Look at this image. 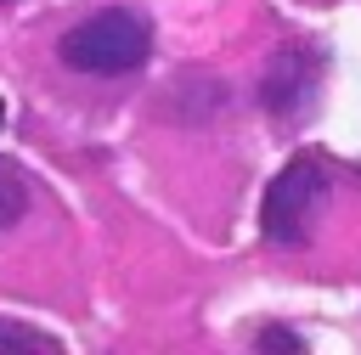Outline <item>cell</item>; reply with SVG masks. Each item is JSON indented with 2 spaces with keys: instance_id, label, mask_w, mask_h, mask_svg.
Segmentation results:
<instances>
[{
  "instance_id": "2",
  "label": "cell",
  "mask_w": 361,
  "mask_h": 355,
  "mask_svg": "<svg viewBox=\"0 0 361 355\" xmlns=\"http://www.w3.org/2000/svg\"><path fill=\"white\" fill-rule=\"evenodd\" d=\"M147 51H152V28L141 11H124V6L90 11L62 34V62L73 73H130L147 62Z\"/></svg>"
},
{
  "instance_id": "6",
  "label": "cell",
  "mask_w": 361,
  "mask_h": 355,
  "mask_svg": "<svg viewBox=\"0 0 361 355\" xmlns=\"http://www.w3.org/2000/svg\"><path fill=\"white\" fill-rule=\"evenodd\" d=\"M0 6H6V0H0Z\"/></svg>"
},
{
  "instance_id": "3",
  "label": "cell",
  "mask_w": 361,
  "mask_h": 355,
  "mask_svg": "<svg viewBox=\"0 0 361 355\" xmlns=\"http://www.w3.org/2000/svg\"><path fill=\"white\" fill-rule=\"evenodd\" d=\"M310 96H316V56L310 51H276L265 68V113L288 124L305 113Z\"/></svg>"
},
{
  "instance_id": "1",
  "label": "cell",
  "mask_w": 361,
  "mask_h": 355,
  "mask_svg": "<svg viewBox=\"0 0 361 355\" xmlns=\"http://www.w3.org/2000/svg\"><path fill=\"white\" fill-rule=\"evenodd\" d=\"M333 197V163L322 152H299L271 186H265V208H259V231L271 248H310L316 237V214Z\"/></svg>"
},
{
  "instance_id": "4",
  "label": "cell",
  "mask_w": 361,
  "mask_h": 355,
  "mask_svg": "<svg viewBox=\"0 0 361 355\" xmlns=\"http://www.w3.org/2000/svg\"><path fill=\"white\" fill-rule=\"evenodd\" d=\"M23 208H28V180L17 175V163H6V158H0V231H6Z\"/></svg>"
},
{
  "instance_id": "5",
  "label": "cell",
  "mask_w": 361,
  "mask_h": 355,
  "mask_svg": "<svg viewBox=\"0 0 361 355\" xmlns=\"http://www.w3.org/2000/svg\"><path fill=\"white\" fill-rule=\"evenodd\" d=\"M0 349H56L45 332L34 327H17V321H0Z\"/></svg>"
}]
</instances>
